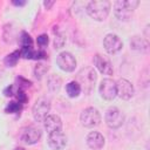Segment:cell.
<instances>
[{
    "mask_svg": "<svg viewBox=\"0 0 150 150\" xmlns=\"http://www.w3.org/2000/svg\"><path fill=\"white\" fill-rule=\"evenodd\" d=\"M96 79H97V75H96V71L94 70V68L86 67V68H82L77 73L75 81L80 84L81 90H83L86 94H89L94 90Z\"/></svg>",
    "mask_w": 150,
    "mask_h": 150,
    "instance_id": "obj_1",
    "label": "cell"
},
{
    "mask_svg": "<svg viewBox=\"0 0 150 150\" xmlns=\"http://www.w3.org/2000/svg\"><path fill=\"white\" fill-rule=\"evenodd\" d=\"M111 4L108 0L101 1H90L87 5V13L90 18L96 21H104L109 15Z\"/></svg>",
    "mask_w": 150,
    "mask_h": 150,
    "instance_id": "obj_2",
    "label": "cell"
},
{
    "mask_svg": "<svg viewBox=\"0 0 150 150\" xmlns=\"http://www.w3.org/2000/svg\"><path fill=\"white\" fill-rule=\"evenodd\" d=\"M137 0H118L114 2V13L115 16L121 20V21H128L134 9L138 6Z\"/></svg>",
    "mask_w": 150,
    "mask_h": 150,
    "instance_id": "obj_3",
    "label": "cell"
},
{
    "mask_svg": "<svg viewBox=\"0 0 150 150\" xmlns=\"http://www.w3.org/2000/svg\"><path fill=\"white\" fill-rule=\"evenodd\" d=\"M80 121L83 127L86 128H94L100 124L101 122V114L98 110L94 107H88L86 108L81 115H80Z\"/></svg>",
    "mask_w": 150,
    "mask_h": 150,
    "instance_id": "obj_4",
    "label": "cell"
},
{
    "mask_svg": "<svg viewBox=\"0 0 150 150\" xmlns=\"http://www.w3.org/2000/svg\"><path fill=\"white\" fill-rule=\"evenodd\" d=\"M50 110V102L46 97H40L36 100L35 104L33 105L32 112L33 117L36 122H43V120L48 116V112Z\"/></svg>",
    "mask_w": 150,
    "mask_h": 150,
    "instance_id": "obj_5",
    "label": "cell"
},
{
    "mask_svg": "<svg viewBox=\"0 0 150 150\" xmlns=\"http://www.w3.org/2000/svg\"><path fill=\"white\" fill-rule=\"evenodd\" d=\"M105 123L111 129H117L124 123V115L116 107H110L105 111Z\"/></svg>",
    "mask_w": 150,
    "mask_h": 150,
    "instance_id": "obj_6",
    "label": "cell"
},
{
    "mask_svg": "<svg viewBox=\"0 0 150 150\" xmlns=\"http://www.w3.org/2000/svg\"><path fill=\"white\" fill-rule=\"evenodd\" d=\"M41 131L38 128L34 127H25L20 130L19 132V138L21 139V142L28 144V145H33L35 143H38L41 138Z\"/></svg>",
    "mask_w": 150,
    "mask_h": 150,
    "instance_id": "obj_7",
    "label": "cell"
},
{
    "mask_svg": "<svg viewBox=\"0 0 150 150\" xmlns=\"http://www.w3.org/2000/svg\"><path fill=\"white\" fill-rule=\"evenodd\" d=\"M100 95L107 101H111L117 96V87H116V81L111 79H104L102 80L100 84Z\"/></svg>",
    "mask_w": 150,
    "mask_h": 150,
    "instance_id": "obj_8",
    "label": "cell"
},
{
    "mask_svg": "<svg viewBox=\"0 0 150 150\" xmlns=\"http://www.w3.org/2000/svg\"><path fill=\"white\" fill-rule=\"evenodd\" d=\"M56 63L63 71H73L76 67V59L69 52H61L56 57Z\"/></svg>",
    "mask_w": 150,
    "mask_h": 150,
    "instance_id": "obj_9",
    "label": "cell"
},
{
    "mask_svg": "<svg viewBox=\"0 0 150 150\" xmlns=\"http://www.w3.org/2000/svg\"><path fill=\"white\" fill-rule=\"evenodd\" d=\"M47 142L53 150H62L67 145V136L61 130L53 131L48 134Z\"/></svg>",
    "mask_w": 150,
    "mask_h": 150,
    "instance_id": "obj_10",
    "label": "cell"
},
{
    "mask_svg": "<svg viewBox=\"0 0 150 150\" xmlns=\"http://www.w3.org/2000/svg\"><path fill=\"white\" fill-rule=\"evenodd\" d=\"M103 46L108 54H116L122 49L123 43L116 34L110 33V34L105 35V38L103 40Z\"/></svg>",
    "mask_w": 150,
    "mask_h": 150,
    "instance_id": "obj_11",
    "label": "cell"
},
{
    "mask_svg": "<svg viewBox=\"0 0 150 150\" xmlns=\"http://www.w3.org/2000/svg\"><path fill=\"white\" fill-rule=\"evenodd\" d=\"M116 87H117V95L122 100H130L135 94L134 86L125 79H120L116 82Z\"/></svg>",
    "mask_w": 150,
    "mask_h": 150,
    "instance_id": "obj_12",
    "label": "cell"
},
{
    "mask_svg": "<svg viewBox=\"0 0 150 150\" xmlns=\"http://www.w3.org/2000/svg\"><path fill=\"white\" fill-rule=\"evenodd\" d=\"M94 64H95V67H96L102 74H104V75H111L112 71H114L110 61H109L107 57H104V56H102V55H100V54H96V55L94 56Z\"/></svg>",
    "mask_w": 150,
    "mask_h": 150,
    "instance_id": "obj_13",
    "label": "cell"
},
{
    "mask_svg": "<svg viewBox=\"0 0 150 150\" xmlns=\"http://www.w3.org/2000/svg\"><path fill=\"white\" fill-rule=\"evenodd\" d=\"M86 141H87L88 146L90 149H94V150H98V149L103 148V145H104V137L98 131L89 132L87 138H86Z\"/></svg>",
    "mask_w": 150,
    "mask_h": 150,
    "instance_id": "obj_14",
    "label": "cell"
},
{
    "mask_svg": "<svg viewBox=\"0 0 150 150\" xmlns=\"http://www.w3.org/2000/svg\"><path fill=\"white\" fill-rule=\"evenodd\" d=\"M43 127L48 131V134L53 131H57L61 130L62 128V121L57 115H48L43 120Z\"/></svg>",
    "mask_w": 150,
    "mask_h": 150,
    "instance_id": "obj_15",
    "label": "cell"
},
{
    "mask_svg": "<svg viewBox=\"0 0 150 150\" xmlns=\"http://www.w3.org/2000/svg\"><path fill=\"white\" fill-rule=\"evenodd\" d=\"M130 47L135 50H138V52H146L148 47H149V43H148L146 40L142 39L141 36L135 35L130 39Z\"/></svg>",
    "mask_w": 150,
    "mask_h": 150,
    "instance_id": "obj_16",
    "label": "cell"
},
{
    "mask_svg": "<svg viewBox=\"0 0 150 150\" xmlns=\"http://www.w3.org/2000/svg\"><path fill=\"white\" fill-rule=\"evenodd\" d=\"M61 84H62V81L57 75H55V74L49 75V77L47 80V87H48L49 91L57 93L60 90V88H61Z\"/></svg>",
    "mask_w": 150,
    "mask_h": 150,
    "instance_id": "obj_17",
    "label": "cell"
},
{
    "mask_svg": "<svg viewBox=\"0 0 150 150\" xmlns=\"http://www.w3.org/2000/svg\"><path fill=\"white\" fill-rule=\"evenodd\" d=\"M66 91L68 94L69 97L74 98V97H77L80 94H81V87L80 84L76 82V81H70L67 86H66Z\"/></svg>",
    "mask_w": 150,
    "mask_h": 150,
    "instance_id": "obj_18",
    "label": "cell"
},
{
    "mask_svg": "<svg viewBox=\"0 0 150 150\" xmlns=\"http://www.w3.org/2000/svg\"><path fill=\"white\" fill-rule=\"evenodd\" d=\"M20 56H21L20 50H15V52H13V53L8 54V55L5 57L4 62H5V64H6L7 67H14V66L16 64V62L19 61Z\"/></svg>",
    "mask_w": 150,
    "mask_h": 150,
    "instance_id": "obj_19",
    "label": "cell"
},
{
    "mask_svg": "<svg viewBox=\"0 0 150 150\" xmlns=\"http://www.w3.org/2000/svg\"><path fill=\"white\" fill-rule=\"evenodd\" d=\"M48 69H49L48 64H46V63H43V62H39V63L34 67V75H35V77H36L38 80L42 79V76L47 73Z\"/></svg>",
    "mask_w": 150,
    "mask_h": 150,
    "instance_id": "obj_20",
    "label": "cell"
},
{
    "mask_svg": "<svg viewBox=\"0 0 150 150\" xmlns=\"http://www.w3.org/2000/svg\"><path fill=\"white\" fill-rule=\"evenodd\" d=\"M21 109H22V104L21 103H19L18 101H12L6 105L5 111L7 114H16V112H20Z\"/></svg>",
    "mask_w": 150,
    "mask_h": 150,
    "instance_id": "obj_21",
    "label": "cell"
},
{
    "mask_svg": "<svg viewBox=\"0 0 150 150\" xmlns=\"http://www.w3.org/2000/svg\"><path fill=\"white\" fill-rule=\"evenodd\" d=\"M20 43H21V48H32V45H33V40L30 38V35L26 32H22L21 35H20V39H19Z\"/></svg>",
    "mask_w": 150,
    "mask_h": 150,
    "instance_id": "obj_22",
    "label": "cell"
},
{
    "mask_svg": "<svg viewBox=\"0 0 150 150\" xmlns=\"http://www.w3.org/2000/svg\"><path fill=\"white\" fill-rule=\"evenodd\" d=\"M64 43H66V36L62 33H56L54 38V47L56 49H60L64 46Z\"/></svg>",
    "mask_w": 150,
    "mask_h": 150,
    "instance_id": "obj_23",
    "label": "cell"
},
{
    "mask_svg": "<svg viewBox=\"0 0 150 150\" xmlns=\"http://www.w3.org/2000/svg\"><path fill=\"white\" fill-rule=\"evenodd\" d=\"M15 97H16L18 102L21 103V104H23V103H26V102L28 101V96L26 95V93H25L22 89H18V90H16Z\"/></svg>",
    "mask_w": 150,
    "mask_h": 150,
    "instance_id": "obj_24",
    "label": "cell"
},
{
    "mask_svg": "<svg viewBox=\"0 0 150 150\" xmlns=\"http://www.w3.org/2000/svg\"><path fill=\"white\" fill-rule=\"evenodd\" d=\"M16 82L19 83V84H18V88H19V89L28 88V87L32 86V82H30V81H28V80H26V79H23V77H21V76L16 77Z\"/></svg>",
    "mask_w": 150,
    "mask_h": 150,
    "instance_id": "obj_25",
    "label": "cell"
},
{
    "mask_svg": "<svg viewBox=\"0 0 150 150\" xmlns=\"http://www.w3.org/2000/svg\"><path fill=\"white\" fill-rule=\"evenodd\" d=\"M18 89H19V88H16L14 84H11V86H8L7 88L4 89V95H5L6 97L13 96V95H15V93H16Z\"/></svg>",
    "mask_w": 150,
    "mask_h": 150,
    "instance_id": "obj_26",
    "label": "cell"
},
{
    "mask_svg": "<svg viewBox=\"0 0 150 150\" xmlns=\"http://www.w3.org/2000/svg\"><path fill=\"white\" fill-rule=\"evenodd\" d=\"M48 35L47 34H41V35H39L38 36V39H36V42H38V45L40 46V47H45V46H47L48 45Z\"/></svg>",
    "mask_w": 150,
    "mask_h": 150,
    "instance_id": "obj_27",
    "label": "cell"
},
{
    "mask_svg": "<svg viewBox=\"0 0 150 150\" xmlns=\"http://www.w3.org/2000/svg\"><path fill=\"white\" fill-rule=\"evenodd\" d=\"M43 5H45V7H46L47 9H49V8L54 5V1H45V2H43Z\"/></svg>",
    "mask_w": 150,
    "mask_h": 150,
    "instance_id": "obj_28",
    "label": "cell"
},
{
    "mask_svg": "<svg viewBox=\"0 0 150 150\" xmlns=\"http://www.w3.org/2000/svg\"><path fill=\"white\" fill-rule=\"evenodd\" d=\"M12 4L15 6H23V5H26V1H23V0L22 1H15L14 0V1H12Z\"/></svg>",
    "mask_w": 150,
    "mask_h": 150,
    "instance_id": "obj_29",
    "label": "cell"
},
{
    "mask_svg": "<svg viewBox=\"0 0 150 150\" xmlns=\"http://www.w3.org/2000/svg\"><path fill=\"white\" fill-rule=\"evenodd\" d=\"M14 150H25V149H23V148H20V146H19V148H15Z\"/></svg>",
    "mask_w": 150,
    "mask_h": 150,
    "instance_id": "obj_30",
    "label": "cell"
}]
</instances>
